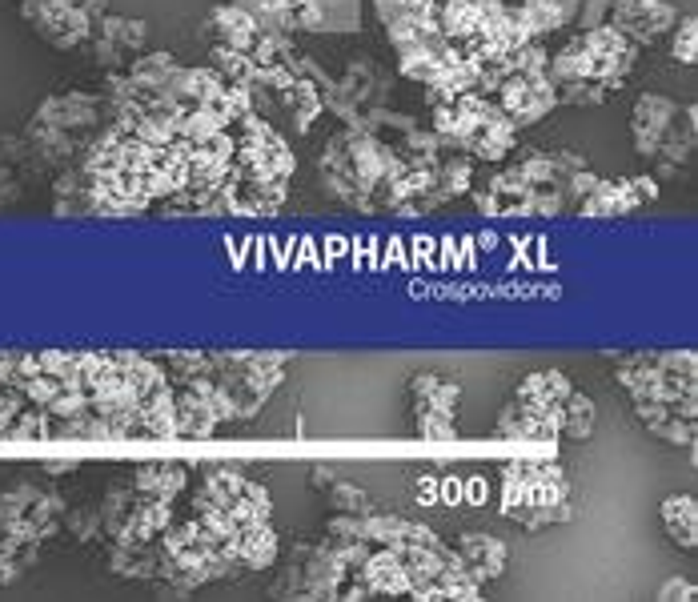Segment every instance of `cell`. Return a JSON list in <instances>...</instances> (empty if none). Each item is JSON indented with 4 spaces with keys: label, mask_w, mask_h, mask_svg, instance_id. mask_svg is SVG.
<instances>
[{
    "label": "cell",
    "mask_w": 698,
    "mask_h": 602,
    "mask_svg": "<svg viewBox=\"0 0 698 602\" xmlns=\"http://www.w3.org/2000/svg\"><path fill=\"white\" fill-rule=\"evenodd\" d=\"M406 157L398 149H390L386 141H378L370 129L345 125L341 133L329 137L325 153L317 157L321 169V185L362 213H382L386 209V189L390 181L402 173Z\"/></svg>",
    "instance_id": "cell-1"
},
{
    "label": "cell",
    "mask_w": 698,
    "mask_h": 602,
    "mask_svg": "<svg viewBox=\"0 0 698 602\" xmlns=\"http://www.w3.org/2000/svg\"><path fill=\"white\" fill-rule=\"evenodd\" d=\"M502 514L526 530H542V526H558L574 518V502H570V478L566 470L546 458H522V462H506L502 466Z\"/></svg>",
    "instance_id": "cell-2"
},
{
    "label": "cell",
    "mask_w": 698,
    "mask_h": 602,
    "mask_svg": "<svg viewBox=\"0 0 698 602\" xmlns=\"http://www.w3.org/2000/svg\"><path fill=\"white\" fill-rule=\"evenodd\" d=\"M462 390L446 382L442 374H414L410 378V406H414V430L426 438H454V414H458Z\"/></svg>",
    "instance_id": "cell-3"
},
{
    "label": "cell",
    "mask_w": 698,
    "mask_h": 602,
    "mask_svg": "<svg viewBox=\"0 0 698 602\" xmlns=\"http://www.w3.org/2000/svg\"><path fill=\"white\" fill-rule=\"evenodd\" d=\"M658 201V177L634 173V177H598L590 193L578 201L582 217H626L642 205Z\"/></svg>",
    "instance_id": "cell-4"
},
{
    "label": "cell",
    "mask_w": 698,
    "mask_h": 602,
    "mask_svg": "<svg viewBox=\"0 0 698 602\" xmlns=\"http://www.w3.org/2000/svg\"><path fill=\"white\" fill-rule=\"evenodd\" d=\"M578 45L586 53V65H590V77L610 85L618 93V85L626 81V73L634 69V57H638V45H630L618 29H610L606 21L602 25H590L578 33Z\"/></svg>",
    "instance_id": "cell-5"
},
{
    "label": "cell",
    "mask_w": 698,
    "mask_h": 602,
    "mask_svg": "<svg viewBox=\"0 0 698 602\" xmlns=\"http://www.w3.org/2000/svg\"><path fill=\"white\" fill-rule=\"evenodd\" d=\"M494 101L498 109L522 129V125H538L542 117L554 113L558 105V89L546 73H514L506 77L498 89H494Z\"/></svg>",
    "instance_id": "cell-6"
},
{
    "label": "cell",
    "mask_w": 698,
    "mask_h": 602,
    "mask_svg": "<svg viewBox=\"0 0 698 602\" xmlns=\"http://www.w3.org/2000/svg\"><path fill=\"white\" fill-rule=\"evenodd\" d=\"M674 21H678V9L670 0H610L606 9V25L618 29L630 45H650L666 37Z\"/></svg>",
    "instance_id": "cell-7"
},
{
    "label": "cell",
    "mask_w": 698,
    "mask_h": 602,
    "mask_svg": "<svg viewBox=\"0 0 698 602\" xmlns=\"http://www.w3.org/2000/svg\"><path fill=\"white\" fill-rule=\"evenodd\" d=\"M145 41H149L145 21L113 17V13L97 17L93 21V37H89V45L97 53V65H105V69H129V61L137 53H145Z\"/></svg>",
    "instance_id": "cell-8"
},
{
    "label": "cell",
    "mask_w": 698,
    "mask_h": 602,
    "mask_svg": "<svg viewBox=\"0 0 698 602\" xmlns=\"http://www.w3.org/2000/svg\"><path fill=\"white\" fill-rule=\"evenodd\" d=\"M101 113H105V105H101L97 97H89V93H61V97H49V101L33 113V121L89 141L93 133L105 129V125H101Z\"/></svg>",
    "instance_id": "cell-9"
},
{
    "label": "cell",
    "mask_w": 698,
    "mask_h": 602,
    "mask_svg": "<svg viewBox=\"0 0 698 602\" xmlns=\"http://www.w3.org/2000/svg\"><path fill=\"white\" fill-rule=\"evenodd\" d=\"M466 157L474 161H506L514 149H518V125L498 109V101L490 97L486 113L478 117V125L470 129V137L458 145Z\"/></svg>",
    "instance_id": "cell-10"
},
{
    "label": "cell",
    "mask_w": 698,
    "mask_h": 602,
    "mask_svg": "<svg viewBox=\"0 0 698 602\" xmlns=\"http://www.w3.org/2000/svg\"><path fill=\"white\" fill-rule=\"evenodd\" d=\"M674 117H678V105H674L670 97H662V93H642V97L634 101V113H630V137H634L638 157H646V161L654 157V149H658L662 137L670 133Z\"/></svg>",
    "instance_id": "cell-11"
},
{
    "label": "cell",
    "mask_w": 698,
    "mask_h": 602,
    "mask_svg": "<svg viewBox=\"0 0 698 602\" xmlns=\"http://www.w3.org/2000/svg\"><path fill=\"white\" fill-rule=\"evenodd\" d=\"M458 558H462V566L486 586V582H494V578H502L506 574V566H510V550H506V542L502 538H494V534H482V530H466V534H458Z\"/></svg>",
    "instance_id": "cell-12"
},
{
    "label": "cell",
    "mask_w": 698,
    "mask_h": 602,
    "mask_svg": "<svg viewBox=\"0 0 698 602\" xmlns=\"http://www.w3.org/2000/svg\"><path fill=\"white\" fill-rule=\"evenodd\" d=\"M634 418L666 446L674 450H694V418L674 410V406H662V402H630Z\"/></svg>",
    "instance_id": "cell-13"
},
{
    "label": "cell",
    "mask_w": 698,
    "mask_h": 602,
    "mask_svg": "<svg viewBox=\"0 0 698 602\" xmlns=\"http://www.w3.org/2000/svg\"><path fill=\"white\" fill-rule=\"evenodd\" d=\"M366 586V598L374 594H410V574H406V562L402 554H394L390 546H378L366 554V562L354 570Z\"/></svg>",
    "instance_id": "cell-14"
},
{
    "label": "cell",
    "mask_w": 698,
    "mask_h": 602,
    "mask_svg": "<svg viewBox=\"0 0 698 602\" xmlns=\"http://www.w3.org/2000/svg\"><path fill=\"white\" fill-rule=\"evenodd\" d=\"M201 33H205L213 45H229V49L249 53V45L257 41L261 25H257V21H253V17H249L241 5H217V9H209V17H205Z\"/></svg>",
    "instance_id": "cell-15"
},
{
    "label": "cell",
    "mask_w": 698,
    "mask_h": 602,
    "mask_svg": "<svg viewBox=\"0 0 698 602\" xmlns=\"http://www.w3.org/2000/svg\"><path fill=\"white\" fill-rule=\"evenodd\" d=\"M570 390H574V386H570V378H566L562 370H534V374H526V378H522V382L514 386L510 402H518V406H530V410H546V414H558Z\"/></svg>",
    "instance_id": "cell-16"
},
{
    "label": "cell",
    "mask_w": 698,
    "mask_h": 602,
    "mask_svg": "<svg viewBox=\"0 0 698 602\" xmlns=\"http://www.w3.org/2000/svg\"><path fill=\"white\" fill-rule=\"evenodd\" d=\"M498 438H530V442H554L558 438V414L546 410H530L518 402H506L498 422H494Z\"/></svg>",
    "instance_id": "cell-17"
},
{
    "label": "cell",
    "mask_w": 698,
    "mask_h": 602,
    "mask_svg": "<svg viewBox=\"0 0 698 602\" xmlns=\"http://www.w3.org/2000/svg\"><path fill=\"white\" fill-rule=\"evenodd\" d=\"M281 554V538L269 522H257V526H245L237 534V570H269Z\"/></svg>",
    "instance_id": "cell-18"
},
{
    "label": "cell",
    "mask_w": 698,
    "mask_h": 602,
    "mask_svg": "<svg viewBox=\"0 0 698 602\" xmlns=\"http://www.w3.org/2000/svg\"><path fill=\"white\" fill-rule=\"evenodd\" d=\"M662 526H666V538L682 550H694L698 546V502L694 494H670L662 498Z\"/></svg>",
    "instance_id": "cell-19"
},
{
    "label": "cell",
    "mask_w": 698,
    "mask_h": 602,
    "mask_svg": "<svg viewBox=\"0 0 698 602\" xmlns=\"http://www.w3.org/2000/svg\"><path fill=\"white\" fill-rule=\"evenodd\" d=\"M185 482H189V470H185L181 462H145V466H137V474H133V490H137V494L165 498V502H173V498L185 490Z\"/></svg>",
    "instance_id": "cell-20"
},
{
    "label": "cell",
    "mask_w": 698,
    "mask_h": 602,
    "mask_svg": "<svg viewBox=\"0 0 698 602\" xmlns=\"http://www.w3.org/2000/svg\"><path fill=\"white\" fill-rule=\"evenodd\" d=\"M434 21H438V33L446 41L462 45V41L478 37V29H482V0H442Z\"/></svg>",
    "instance_id": "cell-21"
},
{
    "label": "cell",
    "mask_w": 698,
    "mask_h": 602,
    "mask_svg": "<svg viewBox=\"0 0 698 602\" xmlns=\"http://www.w3.org/2000/svg\"><path fill=\"white\" fill-rule=\"evenodd\" d=\"M594 426H598V410H594L590 394L570 390L566 402H562V410H558V438L590 442V438H594Z\"/></svg>",
    "instance_id": "cell-22"
},
{
    "label": "cell",
    "mask_w": 698,
    "mask_h": 602,
    "mask_svg": "<svg viewBox=\"0 0 698 602\" xmlns=\"http://www.w3.org/2000/svg\"><path fill=\"white\" fill-rule=\"evenodd\" d=\"M229 518L237 522V530L257 526V522H269V518H273L269 490H265V486H257L253 478H245V486H241V490H237V498L229 502Z\"/></svg>",
    "instance_id": "cell-23"
},
{
    "label": "cell",
    "mask_w": 698,
    "mask_h": 602,
    "mask_svg": "<svg viewBox=\"0 0 698 602\" xmlns=\"http://www.w3.org/2000/svg\"><path fill=\"white\" fill-rule=\"evenodd\" d=\"M209 69L221 81H229V85H253L257 81V65L249 61V53L229 49V45H213L209 49Z\"/></svg>",
    "instance_id": "cell-24"
},
{
    "label": "cell",
    "mask_w": 698,
    "mask_h": 602,
    "mask_svg": "<svg viewBox=\"0 0 698 602\" xmlns=\"http://www.w3.org/2000/svg\"><path fill=\"white\" fill-rule=\"evenodd\" d=\"M329 514H370V510H378L374 506V498L362 490V486H354V482H333L329 486Z\"/></svg>",
    "instance_id": "cell-25"
},
{
    "label": "cell",
    "mask_w": 698,
    "mask_h": 602,
    "mask_svg": "<svg viewBox=\"0 0 698 602\" xmlns=\"http://www.w3.org/2000/svg\"><path fill=\"white\" fill-rule=\"evenodd\" d=\"M646 358L666 378H674V382H698V358H694V350H650Z\"/></svg>",
    "instance_id": "cell-26"
},
{
    "label": "cell",
    "mask_w": 698,
    "mask_h": 602,
    "mask_svg": "<svg viewBox=\"0 0 698 602\" xmlns=\"http://www.w3.org/2000/svg\"><path fill=\"white\" fill-rule=\"evenodd\" d=\"M317 9L325 17V33H358L362 25V0H317Z\"/></svg>",
    "instance_id": "cell-27"
},
{
    "label": "cell",
    "mask_w": 698,
    "mask_h": 602,
    "mask_svg": "<svg viewBox=\"0 0 698 602\" xmlns=\"http://www.w3.org/2000/svg\"><path fill=\"white\" fill-rule=\"evenodd\" d=\"M670 61L674 65H694L698 61V21L678 17L670 29Z\"/></svg>",
    "instance_id": "cell-28"
},
{
    "label": "cell",
    "mask_w": 698,
    "mask_h": 602,
    "mask_svg": "<svg viewBox=\"0 0 698 602\" xmlns=\"http://www.w3.org/2000/svg\"><path fill=\"white\" fill-rule=\"evenodd\" d=\"M610 93H614V89L602 85V81H570V85H558V101H566V105H586V109L602 105Z\"/></svg>",
    "instance_id": "cell-29"
},
{
    "label": "cell",
    "mask_w": 698,
    "mask_h": 602,
    "mask_svg": "<svg viewBox=\"0 0 698 602\" xmlns=\"http://www.w3.org/2000/svg\"><path fill=\"white\" fill-rule=\"evenodd\" d=\"M69 534L77 538V542H97L105 530H101V510H93V506H81V510H69Z\"/></svg>",
    "instance_id": "cell-30"
},
{
    "label": "cell",
    "mask_w": 698,
    "mask_h": 602,
    "mask_svg": "<svg viewBox=\"0 0 698 602\" xmlns=\"http://www.w3.org/2000/svg\"><path fill=\"white\" fill-rule=\"evenodd\" d=\"M654 598H658V602H690V598H698V586H694L690 578H666V582L658 586Z\"/></svg>",
    "instance_id": "cell-31"
},
{
    "label": "cell",
    "mask_w": 698,
    "mask_h": 602,
    "mask_svg": "<svg viewBox=\"0 0 698 602\" xmlns=\"http://www.w3.org/2000/svg\"><path fill=\"white\" fill-rule=\"evenodd\" d=\"M21 197V185H17V177L9 173V165H0V205H13Z\"/></svg>",
    "instance_id": "cell-32"
},
{
    "label": "cell",
    "mask_w": 698,
    "mask_h": 602,
    "mask_svg": "<svg viewBox=\"0 0 698 602\" xmlns=\"http://www.w3.org/2000/svg\"><path fill=\"white\" fill-rule=\"evenodd\" d=\"M17 362H21V354H5V350H0V386H9V382H13Z\"/></svg>",
    "instance_id": "cell-33"
},
{
    "label": "cell",
    "mask_w": 698,
    "mask_h": 602,
    "mask_svg": "<svg viewBox=\"0 0 698 602\" xmlns=\"http://www.w3.org/2000/svg\"><path fill=\"white\" fill-rule=\"evenodd\" d=\"M309 482H313V490H329V486L337 482V474H333V470H325V466H313Z\"/></svg>",
    "instance_id": "cell-34"
},
{
    "label": "cell",
    "mask_w": 698,
    "mask_h": 602,
    "mask_svg": "<svg viewBox=\"0 0 698 602\" xmlns=\"http://www.w3.org/2000/svg\"><path fill=\"white\" fill-rule=\"evenodd\" d=\"M77 5H81V9H85V13H89V17H93V21H97V17H105V13H109V0H77Z\"/></svg>",
    "instance_id": "cell-35"
},
{
    "label": "cell",
    "mask_w": 698,
    "mask_h": 602,
    "mask_svg": "<svg viewBox=\"0 0 698 602\" xmlns=\"http://www.w3.org/2000/svg\"><path fill=\"white\" fill-rule=\"evenodd\" d=\"M69 470H77V462H45V474H53V478H61Z\"/></svg>",
    "instance_id": "cell-36"
}]
</instances>
